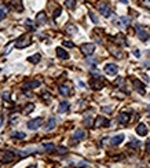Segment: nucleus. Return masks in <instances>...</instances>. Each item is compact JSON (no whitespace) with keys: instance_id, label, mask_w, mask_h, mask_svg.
Returning <instances> with one entry per match:
<instances>
[{"instance_id":"f257e3e1","label":"nucleus","mask_w":150,"mask_h":168,"mask_svg":"<svg viewBox=\"0 0 150 168\" xmlns=\"http://www.w3.org/2000/svg\"><path fill=\"white\" fill-rule=\"evenodd\" d=\"M30 43H32V37H30L29 33H25L23 36H21L19 39L15 41V47L17 48H25L28 45H30Z\"/></svg>"},{"instance_id":"f03ea898","label":"nucleus","mask_w":150,"mask_h":168,"mask_svg":"<svg viewBox=\"0 0 150 168\" xmlns=\"http://www.w3.org/2000/svg\"><path fill=\"white\" fill-rule=\"evenodd\" d=\"M80 51H81L83 54L85 55V57H90V55H92L94 51H95V44H92V43H84V44H81V47H80Z\"/></svg>"},{"instance_id":"7ed1b4c3","label":"nucleus","mask_w":150,"mask_h":168,"mask_svg":"<svg viewBox=\"0 0 150 168\" xmlns=\"http://www.w3.org/2000/svg\"><path fill=\"white\" fill-rule=\"evenodd\" d=\"M113 24L120 29H125L128 25H130V18L128 17H120V18L113 19Z\"/></svg>"},{"instance_id":"20e7f679","label":"nucleus","mask_w":150,"mask_h":168,"mask_svg":"<svg viewBox=\"0 0 150 168\" xmlns=\"http://www.w3.org/2000/svg\"><path fill=\"white\" fill-rule=\"evenodd\" d=\"M90 86H91L94 90H102L103 87H105V81L99 77V76H95L94 79H91V81H90Z\"/></svg>"},{"instance_id":"39448f33","label":"nucleus","mask_w":150,"mask_h":168,"mask_svg":"<svg viewBox=\"0 0 150 168\" xmlns=\"http://www.w3.org/2000/svg\"><path fill=\"white\" fill-rule=\"evenodd\" d=\"M14 153L8 152V150H0V161L2 163H10L14 159Z\"/></svg>"},{"instance_id":"423d86ee","label":"nucleus","mask_w":150,"mask_h":168,"mask_svg":"<svg viewBox=\"0 0 150 168\" xmlns=\"http://www.w3.org/2000/svg\"><path fill=\"white\" fill-rule=\"evenodd\" d=\"M98 11L102 14L103 17H109L110 15V6L105 2H101L98 4Z\"/></svg>"},{"instance_id":"0eeeda50","label":"nucleus","mask_w":150,"mask_h":168,"mask_svg":"<svg viewBox=\"0 0 150 168\" xmlns=\"http://www.w3.org/2000/svg\"><path fill=\"white\" fill-rule=\"evenodd\" d=\"M41 124H43V118H41V117H36V118H33V120L28 121V128L32 129V131H34V129H37Z\"/></svg>"},{"instance_id":"6e6552de","label":"nucleus","mask_w":150,"mask_h":168,"mask_svg":"<svg viewBox=\"0 0 150 168\" xmlns=\"http://www.w3.org/2000/svg\"><path fill=\"white\" fill-rule=\"evenodd\" d=\"M137 36L139 37V40L145 41V40H147L149 37H150V34H149V32L145 29V28H142V26H137Z\"/></svg>"},{"instance_id":"1a4fd4ad","label":"nucleus","mask_w":150,"mask_h":168,"mask_svg":"<svg viewBox=\"0 0 150 168\" xmlns=\"http://www.w3.org/2000/svg\"><path fill=\"white\" fill-rule=\"evenodd\" d=\"M109 124H110V121L107 120L106 117L99 116V117H96V118H95V123H94V127H95V128H99V127H107Z\"/></svg>"},{"instance_id":"9d476101","label":"nucleus","mask_w":150,"mask_h":168,"mask_svg":"<svg viewBox=\"0 0 150 168\" xmlns=\"http://www.w3.org/2000/svg\"><path fill=\"white\" fill-rule=\"evenodd\" d=\"M117 72H118L117 65H114V64H106L105 65V73H106V75L114 76V75H117Z\"/></svg>"},{"instance_id":"9b49d317","label":"nucleus","mask_w":150,"mask_h":168,"mask_svg":"<svg viewBox=\"0 0 150 168\" xmlns=\"http://www.w3.org/2000/svg\"><path fill=\"white\" fill-rule=\"evenodd\" d=\"M132 84H134V88L138 91L139 94H145L146 92V88H145V84L142 83V81H139V80L137 79H134L132 80Z\"/></svg>"},{"instance_id":"f8f14e48","label":"nucleus","mask_w":150,"mask_h":168,"mask_svg":"<svg viewBox=\"0 0 150 168\" xmlns=\"http://www.w3.org/2000/svg\"><path fill=\"white\" fill-rule=\"evenodd\" d=\"M36 24L37 25H46L47 24V15H46V13L44 11H40L36 15Z\"/></svg>"},{"instance_id":"ddd939ff","label":"nucleus","mask_w":150,"mask_h":168,"mask_svg":"<svg viewBox=\"0 0 150 168\" xmlns=\"http://www.w3.org/2000/svg\"><path fill=\"white\" fill-rule=\"evenodd\" d=\"M55 125H57V118L51 117V118H48V121L46 123V125H44V129H46V131H51V129L55 128Z\"/></svg>"},{"instance_id":"4468645a","label":"nucleus","mask_w":150,"mask_h":168,"mask_svg":"<svg viewBox=\"0 0 150 168\" xmlns=\"http://www.w3.org/2000/svg\"><path fill=\"white\" fill-rule=\"evenodd\" d=\"M137 134L139 136H146V135H147V127H146V124L141 123L138 125V127H137Z\"/></svg>"},{"instance_id":"2eb2a0df","label":"nucleus","mask_w":150,"mask_h":168,"mask_svg":"<svg viewBox=\"0 0 150 168\" xmlns=\"http://www.w3.org/2000/svg\"><path fill=\"white\" fill-rule=\"evenodd\" d=\"M124 141V134H118V135H116V136H113V138L110 139V143L113 146H117V145H120L121 142Z\"/></svg>"},{"instance_id":"dca6fc26","label":"nucleus","mask_w":150,"mask_h":168,"mask_svg":"<svg viewBox=\"0 0 150 168\" xmlns=\"http://www.w3.org/2000/svg\"><path fill=\"white\" fill-rule=\"evenodd\" d=\"M117 121L120 124H127L128 121H130V114L128 113H120L117 116Z\"/></svg>"},{"instance_id":"f3484780","label":"nucleus","mask_w":150,"mask_h":168,"mask_svg":"<svg viewBox=\"0 0 150 168\" xmlns=\"http://www.w3.org/2000/svg\"><path fill=\"white\" fill-rule=\"evenodd\" d=\"M59 92L64 97H68L69 94H70V87H69L68 84H62V86H59Z\"/></svg>"},{"instance_id":"a211bd4d","label":"nucleus","mask_w":150,"mask_h":168,"mask_svg":"<svg viewBox=\"0 0 150 168\" xmlns=\"http://www.w3.org/2000/svg\"><path fill=\"white\" fill-rule=\"evenodd\" d=\"M39 86H40V81H39V80H32V81L23 84V90H26V88H37Z\"/></svg>"},{"instance_id":"6ab92c4d","label":"nucleus","mask_w":150,"mask_h":168,"mask_svg":"<svg viewBox=\"0 0 150 168\" xmlns=\"http://www.w3.org/2000/svg\"><path fill=\"white\" fill-rule=\"evenodd\" d=\"M57 55H58V58H61V59H68L69 58V54L61 47L57 48Z\"/></svg>"},{"instance_id":"aec40b11","label":"nucleus","mask_w":150,"mask_h":168,"mask_svg":"<svg viewBox=\"0 0 150 168\" xmlns=\"http://www.w3.org/2000/svg\"><path fill=\"white\" fill-rule=\"evenodd\" d=\"M68 110H69V102L64 101V102L59 103V108H58V112H59V113H66Z\"/></svg>"},{"instance_id":"412c9836","label":"nucleus","mask_w":150,"mask_h":168,"mask_svg":"<svg viewBox=\"0 0 150 168\" xmlns=\"http://www.w3.org/2000/svg\"><path fill=\"white\" fill-rule=\"evenodd\" d=\"M73 138H75V139H84V138H85L84 129H77V131L73 134Z\"/></svg>"},{"instance_id":"4be33fe9","label":"nucleus","mask_w":150,"mask_h":168,"mask_svg":"<svg viewBox=\"0 0 150 168\" xmlns=\"http://www.w3.org/2000/svg\"><path fill=\"white\" fill-rule=\"evenodd\" d=\"M40 59H41L40 54H36V55H32V57H29V58H28V61H29V62H32V64H39V62H40Z\"/></svg>"},{"instance_id":"5701e85b","label":"nucleus","mask_w":150,"mask_h":168,"mask_svg":"<svg viewBox=\"0 0 150 168\" xmlns=\"http://www.w3.org/2000/svg\"><path fill=\"white\" fill-rule=\"evenodd\" d=\"M11 136L14 139H25V132H18V131H15V132H13Z\"/></svg>"},{"instance_id":"b1692460","label":"nucleus","mask_w":150,"mask_h":168,"mask_svg":"<svg viewBox=\"0 0 150 168\" xmlns=\"http://www.w3.org/2000/svg\"><path fill=\"white\" fill-rule=\"evenodd\" d=\"M34 110V105L33 103H28L25 106V109H23V114H29L30 112Z\"/></svg>"},{"instance_id":"393cba45","label":"nucleus","mask_w":150,"mask_h":168,"mask_svg":"<svg viewBox=\"0 0 150 168\" xmlns=\"http://www.w3.org/2000/svg\"><path fill=\"white\" fill-rule=\"evenodd\" d=\"M43 149L46 150V152H52V150H55V145L54 143H44Z\"/></svg>"},{"instance_id":"a878e982","label":"nucleus","mask_w":150,"mask_h":168,"mask_svg":"<svg viewBox=\"0 0 150 168\" xmlns=\"http://www.w3.org/2000/svg\"><path fill=\"white\" fill-rule=\"evenodd\" d=\"M15 6L18 11H22V4H21V0H11V7Z\"/></svg>"},{"instance_id":"bb28decb","label":"nucleus","mask_w":150,"mask_h":168,"mask_svg":"<svg viewBox=\"0 0 150 168\" xmlns=\"http://www.w3.org/2000/svg\"><path fill=\"white\" fill-rule=\"evenodd\" d=\"M65 4H66V7H68L69 10H73L75 8V6H76V2L75 0H65Z\"/></svg>"},{"instance_id":"cd10ccee","label":"nucleus","mask_w":150,"mask_h":168,"mask_svg":"<svg viewBox=\"0 0 150 168\" xmlns=\"http://www.w3.org/2000/svg\"><path fill=\"white\" fill-rule=\"evenodd\" d=\"M55 150H57L58 155H65V153L68 152V149L64 148V146H59V148H55Z\"/></svg>"},{"instance_id":"c85d7f7f","label":"nucleus","mask_w":150,"mask_h":168,"mask_svg":"<svg viewBox=\"0 0 150 168\" xmlns=\"http://www.w3.org/2000/svg\"><path fill=\"white\" fill-rule=\"evenodd\" d=\"M88 15H90V18H91V21H92L94 24H98V22H99L98 18H96V15H95V14H94L92 11H88Z\"/></svg>"},{"instance_id":"c756f323","label":"nucleus","mask_w":150,"mask_h":168,"mask_svg":"<svg viewBox=\"0 0 150 168\" xmlns=\"http://www.w3.org/2000/svg\"><path fill=\"white\" fill-rule=\"evenodd\" d=\"M66 30H68L69 33L75 34V33H76V30H77V29H76V26H75V25H68V26H66Z\"/></svg>"},{"instance_id":"7c9ffc66","label":"nucleus","mask_w":150,"mask_h":168,"mask_svg":"<svg viewBox=\"0 0 150 168\" xmlns=\"http://www.w3.org/2000/svg\"><path fill=\"white\" fill-rule=\"evenodd\" d=\"M2 98H3V99H4V101H11V98H10V92H8V91H6V92H3Z\"/></svg>"},{"instance_id":"2f4dec72","label":"nucleus","mask_w":150,"mask_h":168,"mask_svg":"<svg viewBox=\"0 0 150 168\" xmlns=\"http://www.w3.org/2000/svg\"><path fill=\"white\" fill-rule=\"evenodd\" d=\"M123 83H124V79L123 77H118L116 81H114V86H116V87H121L120 84H123Z\"/></svg>"},{"instance_id":"473e14b6","label":"nucleus","mask_w":150,"mask_h":168,"mask_svg":"<svg viewBox=\"0 0 150 168\" xmlns=\"http://www.w3.org/2000/svg\"><path fill=\"white\" fill-rule=\"evenodd\" d=\"M139 145H141V142L137 141V139H134V142H131V143H130V146H131V148H138Z\"/></svg>"},{"instance_id":"72a5a7b5","label":"nucleus","mask_w":150,"mask_h":168,"mask_svg":"<svg viewBox=\"0 0 150 168\" xmlns=\"http://www.w3.org/2000/svg\"><path fill=\"white\" fill-rule=\"evenodd\" d=\"M61 13H62V10H61V8H59V7H58V8H57V10H55V11H54V18H57V17H59V15H61Z\"/></svg>"},{"instance_id":"f704fd0d","label":"nucleus","mask_w":150,"mask_h":168,"mask_svg":"<svg viewBox=\"0 0 150 168\" xmlns=\"http://www.w3.org/2000/svg\"><path fill=\"white\" fill-rule=\"evenodd\" d=\"M84 124H85V125H92V120H91V117H85Z\"/></svg>"},{"instance_id":"c9c22d12","label":"nucleus","mask_w":150,"mask_h":168,"mask_svg":"<svg viewBox=\"0 0 150 168\" xmlns=\"http://www.w3.org/2000/svg\"><path fill=\"white\" fill-rule=\"evenodd\" d=\"M64 45H65V47H69V48H73V47H75V44L70 43V41H64Z\"/></svg>"},{"instance_id":"e433bc0d","label":"nucleus","mask_w":150,"mask_h":168,"mask_svg":"<svg viewBox=\"0 0 150 168\" xmlns=\"http://www.w3.org/2000/svg\"><path fill=\"white\" fill-rule=\"evenodd\" d=\"M102 110H103V112H106V113H110V112H111L110 106H105V108H102Z\"/></svg>"},{"instance_id":"4c0bfd02","label":"nucleus","mask_w":150,"mask_h":168,"mask_svg":"<svg viewBox=\"0 0 150 168\" xmlns=\"http://www.w3.org/2000/svg\"><path fill=\"white\" fill-rule=\"evenodd\" d=\"M134 55L137 58H139V57H141V51H139V50H134Z\"/></svg>"},{"instance_id":"58836bf2","label":"nucleus","mask_w":150,"mask_h":168,"mask_svg":"<svg viewBox=\"0 0 150 168\" xmlns=\"http://www.w3.org/2000/svg\"><path fill=\"white\" fill-rule=\"evenodd\" d=\"M43 97H44V99H48V101H50V94L44 92V94H43Z\"/></svg>"},{"instance_id":"ea45409f","label":"nucleus","mask_w":150,"mask_h":168,"mask_svg":"<svg viewBox=\"0 0 150 168\" xmlns=\"http://www.w3.org/2000/svg\"><path fill=\"white\" fill-rule=\"evenodd\" d=\"M146 149H147V152H150V141H147V143H146Z\"/></svg>"},{"instance_id":"a19ab883","label":"nucleus","mask_w":150,"mask_h":168,"mask_svg":"<svg viewBox=\"0 0 150 168\" xmlns=\"http://www.w3.org/2000/svg\"><path fill=\"white\" fill-rule=\"evenodd\" d=\"M3 123H4V120H3V116H0V127L3 125Z\"/></svg>"},{"instance_id":"79ce46f5","label":"nucleus","mask_w":150,"mask_h":168,"mask_svg":"<svg viewBox=\"0 0 150 168\" xmlns=\"http://www.w3.org/2000/svg\"><path fill=\"white\" fill-rule=\"evenodd\" d=\"M17 117H18L17 114H14V116H11V121H15V120H17Z\"/></svg>"},{"instance_id":"37998d69","label":"nucleus","mask_w":150,"mask_h":168,"mask_svg":"<svg viewBox=\"0 0 150 168\" xmlns=\"http://www.w3.org/2000/svg\"><path fill=\"white\" fill-rule=\"evenodd\" d=\"M118 2H121V3H124V4H128V0H118Z\"/></svg>"},{"instance_id":"c03bdc74","label":"nucleus","mask_w":150,"mask_h":168,"mask_svg":"<svg viewBox=\"0 0 150 168\" xmlns=\"http://www.w3.org/2000/svg\"><path fill=\"white\" fill-rule=\"evenodd\" d=\"M145 6H150V0H145Z\"/></svg>"},{"instance_id":"a18cd8bd","label":"nucleus","mask_w":150,"mask_h":168,"mask_svg":"<svg viewBox=\"0 0 150 168\" xmlns=\"http://www.w3.org/2000/svg\"><path fill=\"white\" fill-rule=\"evenodd\" d=\"M147 116H149V117H150V112H149V113H147Z\"/></svg>"},{"instance_id":"49530a36","label":"nucleus","mask_w":150,"mask_h":168,"mask_svg":"<svg viewBox=\"0 0 150 168\" xmlns=\"http://www.w3.org/2000/svg\"><path fill=\"white\" fill-rule=\"evenodd\" d=\"M0 98H2V97H0Z\"/></svg>"}]
</instances>
